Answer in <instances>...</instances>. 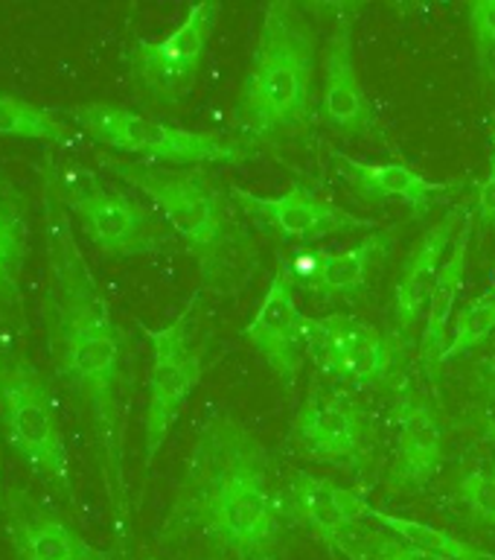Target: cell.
I'll use <instances>...</instances> for the list:
<instances>
[{"instance_id": "cell-16", "label": "cell", "mask_w": 495, "mask_h": 560, "mask_svg": "<svg viewBox=\"0 0 495 560\" xmlns=\"http://www.w3.org/2000/svg\"><path fill=\"white\" fill-rule=\"evenodd\" d=\"M306 322L309 315L297 306V289L292 275L280 260L260 306L243 327L245 341L278 374L280 383L295 385L306 359Z\"/></svg>"}, {"instance_id": "cell-22", "label": "cell", "mask_w": 495, "mask_h": 560, "mask_svg": "<svg viewBox=\"0 0 495 560\" xmlns=\"http://www.w3.org/2000/svg\"><path fill=\"white\" fill-rule=\"evenodd\" d=\"M0 138L30 140L52 149H73L82 140L56 108H44L30 100L0 91Z\"/></svg>"}, {"instance_id": "cell-12", "label": "cell", "mask_w": 495, "mask_h": 560, "mask_svg": "<svg viewBox=\"0 0 495 560\" xmlns=\"http://www.w3.org/2000/svg\"><path fill=\"white\" fill-rule=\"evenodd\" d=\"M335 24L323 47V88L318 120L344 138H385L379 112L370 103L356 68V3H335Z\"/></svg>"}, {"instance_id": "cell-5", "label": "cell", "mask_w": 495, "mask_h": 560, "mask_svg": "<svg viewBox=\"0 0 495 560\" xmlns=\"http://www.w3.org/2000/svg\"><path fill=\"white\" fill-rule=\"evenodd\" d=\"M42 190L59 201L73 228L85 234L96 252L111 260H131L169 248L173 231L155 208L129 190L105 184L91 166L47 149L35 161Z\"/></svg>"}, {"instance_id": "cell-18", "label": "cell", "mask_w": 495, "mask_h": 560, "mask_svg": "<svg viewBox=\"0 0 495 560\" xmlns=\"http://www.w3.org/2000/svg\"><path fill=\"white\" fill-rule=\"evenodd\" d=\"M332 158H335L341 178L353 187L356 196L367 201H402L417 217L428 213L440 199H449L452 192L463 190L467 184V178L435 182L402 161H365L347 152H335Z\"/></svg>"}, {"instance_id": "cell-7", "label": "cell", "mask_w": 495, "mask_h": 560, "mask_svg": "<svg viewBox=\"0 0 495 560\" xmlns=\"http://www.w3.org/2000/svg\"><path fill=\"white\" fill-rule=\"evenodd\" d=\"M73 129L111 155L164 166L245 164L257 155L254 140H236L216 131H192L149 114L111 103H79L56 108Z\"/></svg>"}, {"instance_id": "cell-30", "label": "cell", "mask_w": 495, "mask_h": 560, "mask_svg": "<svg viewBox=\"0 0 495 560\" xmlns=\"http://www.w3.org/2000/svg\"><path fill=\"white\" fill-rule=\"evenodd\" d=\"M475 222L484 228L495 225V131L490 135V158H487V175L479 182L475 190Z\"/></svg>"}, {"instance_id": "cell-21", "label": "cell", "mask_w": 495, "mask_h": 560, "mask_svg": "<svg viewBox=\"0 0 495 560\" xmlns=\"http://www.w3.org/2000/svg\"><path fill=\"white\" fill-rule=\"evenodd\" d=\"M472 231H475V210H470L463 217L461 231L455 236L452 248H449L444 266L437 271L432 295H428L426 322H423V332H420V359L423 362H440V357H444L446 341H449L446 330H449L455 304H458V295L463 289V278H467Z\"/></svg>"}, {"instance_id": "cell-19", "label": "cell", "mask_w": 495, "mask_h": 560, "mask_svg": "<svg viewBox=\"0 0 495 560\" xmlns=\"http://www.w3.org/2000/svg\"><path fill=\"white\" fill-rule=\"evenodd\" d=\"M461 217V208H449V213H444L426 234L420 236L417 245L411 248L405 262H402L400 278L393 287V324H397V332H402L405 339L414 336L417 324L426 318L428 295H432L437 271L444 266L455 236L461 231L458 228Z\"/></svg>"}, {"instance_id": "cell-17", "label": "cell", "mask_w": 495, "mask_h": 560, "mask_svg": "<svg viewBox=\"0 0 495 560\" xmlns=\"http://www.w3.org/2000/svg\"><path fill=\"white\" fill-rule=\"evenodd\" d=\"M391 231H374L341 252L300 248L283 260L295 289L313 298H353L367 287L374 269L391 252Z\"/></svg>"}, {"instance_id": "cell-3", "label": "cell", "mask_w": 495, "mask_h": 560, "mask_svg": "<svg viewBox=\"0 0 495 560\" xmlns=\"http://www.w3.org/2000/svg\"><path fill=\"white\" fill-rule=\"evenodd\" d=\"M96 161L164 219L199 266L201 283L219 295H234L260 266L245 217L236 208L231 187L208 166H164L96 152Z\"/></svg>"}, {"instance_id": "cell-27", "label": "cell", "mask_w": 495, "mask_h": 560, "mask_svg": "<svg viewBox=\"0 0 495 560\" xmlns=\"http://www.w3.org/2000/svg\"><path fill=\"white\" fill-rule=\"evenodd\" d=\"M335 551L344 555L347 560H446L437 558V555H432L426 549H417V546H411V542L400 540V537H393L385 528L382 532H365V528H358Z\"/></svg>"}, {"instance_id": "cell-29", "label": "cell", "mask_w": 495, "mask_h": 560, "mask_svg": "<svg viewBox=\"0 0 495 560\" xmlns=\"http://www.w3.org/2000/svg\"><path fill=\"white\" fill-rule=\"evenodd\" d=\"M467 30L475 44L481 73L495 82V0H475L467 7Z\"/></svg>"}, {"instance_id": "cell-1", "label": "cell", "mask_w": 495, "mask_h": 560, "mask_svg": "<svg viewBox=\"0 0 495 560\" xmlns=\"http://www.w3.org/2000/svg\"><path fill=\"white\" fill-rule=\"evenodd\" d=\"M42 236L47 260L42 298L47 357L52 374L91 432L96 470L111 508L114 528L120 540H129V341L79 245L76 228L47 190H42Z\"/></svg>"}, {"instance_id": "cell-33", "label": "cell", "mask_w": 495, "mask_h": 560, "mask_svg": "<svg viewBox=\"0 0 495 560\" xmlns=\"http://www.w3.org/2000/svg\"><path fill=\"white\" fill-rule=\"evenodd\" d=\"M0 441H3V427H0ZM3 488H7V485H3V479H0V497H3Z\"/></svg>"}, {"instance_id": "cell-14", "label": "cell", "mask_w": 495, "mask_h": 560, "mask_svg": "<svg viewBox=\"0 0 495 560\" xmlns=\"http://www.w3.org/2000/svg\"><path fill=\"white\" fill-rule=\"evenodd\" d=\"M397 450L388 467V488L397 493H417L432 485L446 464V432L440 415L414 383L397 388L393 402Z\"/></svg>"}, {"instance_id": "cell-11", "label": "cell", "mask_w": 495, "mask_h": 560, "mask_svg": "<svg viewBox=\"0 0 495 560\" xmlns=\"http://www.w3.org/2000/svg\"><path fill=\"white\" fill-rule=\"evenodd\" d=\"M236 208L251 222L262 236L283 245H309L341 234H358V231H379L376 219L358 217L353 210L341 208L335 201L309 187L306 182H295L283 196H260L231 184Z\"/></svg>"}, {"instance_id": "cell-8", "label": "cell", "mask_w": 495, "mask_h": 560, "mask_svg": "<svg viewBox=\"0 0 495 560\" xmlns=\"http://www.w3.org/2000/svg\"><path fill=\"white\" fill-rule=\"evenodd\" d=\"M199 313L201 292H192L190 301L173 322H166L164 327L143 324V336L152 348V368H149L146 383L149 397L146 411H143V472L146 476L204 376V339L199 336Z\"/></svg>"}, {"instance_id": "cell-13", "label": "cell", "mask_w": 495, "mask_h": 560, "mask_svg": "<svg viewBox=\"0 0 495 560\" xmlns=\"http://www.w3.org/2000/svg\"><path fill=\"white\" fill-rule=\"evenodd\" d=\"M0 525L15 560H111L24 485L3 488Z\"/></svg>"}, {"instance_id": "cell-28", "label": "cell", "mask_w": 495, "mask_h": 560, "mask_svg": "<svg viewBox=\"0 0 495 560\" xmlns=\"http://www.w3.org/2000/svg\"><path fill=\"white\" fill-rule=\"evenodd\" d=\"M455 499L470 514V520L495 532V458L463 472L455 485Z\"/></svg>"}, {"instance_id": "cell-10", "label": "cell", "mask_w": 495, "mask_h": 560, "mask_svg": "<svg viewBox=\"0 0 495 560\" xmlns=\"http://www.w3.org/2000/svg\"><path fill=\"white\" fill-rule=\"evenodd\" d=\"M216 0L196 3L173 33L164 38H138L126 50V68L138 91L157 105H178L192 94L219 24Z\"/></svg>"}, {"instance_id": "cell-25", "label": "cell", "mask_w": 495, "mask_h": 560, "mask_svg": "<svg viewBox=\"0 0 495 560\" xmlns=\"http://www.w3.org/2000/svg\"><path fill=\"white\" fill-rule=\"evenodd\" d=\"M495 332V289L484 292V295L472 298L470 304H463V310L458 313L452 324V332H449V341H446V350L440 362H455V359L467 357L470 350H475L479 345L490 339Z\"/></svg>"}, {"instance_id": "cell-24", "label": "cell", "mask_w": 495, "mask_h": 560, "mask_svg": "<svg viewBox=\"0 0 495 560\" xmlns=\"http://www.w3.org/2000/svg\"><path fill=\"white\" fill-rule=\"evenodd\" d=\"M370 523L382 525L385 532H391L393 537H400V540L411 542V546H417V549L432 551V555H437V558L495 560L493 551L479 549V546H472V542L461 540V537H455V534L444 532V528H437V525L420 523V520H409V516L388 514V511H379V508H376L374 516H370Z\"/></svg>"}, {"instance_id": "cell-31", "label": "cell", "mask_w": 495, "mask_h": 560, "mask_svg": "<svg viewBox=\"0 0 495 560\" xmlns=\"http://www.w3.org/2000/svg\"><path fill=\"white\" fill-rule=\"evenodd\" d=\"M479 435H481V441H487V444L495 446V411L481 415V418H479Z\"/></svg>"}, {"instance_id": "cell-4", "label": "cell", "mask_w": 495, "mask_h": 560, "mask_svg": "<svg viewBox=\"0 0 495 560\" xmlns=\"http://www.w3.org/2000/svg\"><path fill=\"white\" fill-rule=\"evenodd\" d=\"M318 35L304 9L274 0L262 15L257 47L236 103V122L254 140L300 135L315 117Z\"/></svg>"}, {"instance_id": "cell-20", "label": "cell", "mask_w": 495, "mask_h": 560, "mask_svg": "<svg viewBox=\"0 0 495 560\" xmlns=\"http://www.w3.org/2000/svg\"><path fill=\"white\" fill-rule=\"evenodd\" d=\"M30 205L24 190L0 170V315H17L24 322L21 280L30 257Z\"/></svg>"}, {"instance_id": "cell-15", "label": "cell", "mask_w": 495, "mask_h": 560, "mask_svg": "<svg viewBox=\"0 0 495 560\" xmlns=\"http://www.w3.org/2000/svg\"><path fill=\"white\" fill-rule=\"evenodd\" d=\"M283 508L292 525H300L321 540L327 549H339L362 525L374 516L376 508L362 490L344 488L330 476L297 470L283 485Z\"/></svg>"}, {"instance_id": "cell-9", "label": "cell", "mask_w": 495, "mask_h": 560, "mask_svg": "<svg viewBox=\"0 0 495 560\" xmlns=\"http://www.w3.org/2000/svg\"><path fill=\"white\" fill-rule=\"evenodd\" d=\"M374 420L347 385L315 383L292 420V444L309 462L365 476L374 462Z\"/></svg>"}, {"instance_id": "cell-32", "label": "cell", "mask_w": 495, "mask_h": 560, "mask_svg": "<svg viewBox=\"0 0 495 560\" xmlns=\"http://www.w3.org/2000/svg\"><path fill=\"white\" fill-rule=\"evenodd\" d=\"M481 376H484V383H487L490 394H495V357L484 362V368H481Z\"/></svg>"}, {"instance_id": "cell-26", "label": "cell", "mask_w": 495, "mask_h": 560, "mask_svg": "<svg viewBox=\"0 0 495 560\" xmlns=\"http://www.w3.org/2000/svg\"><path fill=\"white\" fill-rule=\"evenodd\" d=\"M393 368V345L385 339L382 332L370 327L365 339L358 341L356 350L341 368L335 385H374L382 383Z\"/></svg>"}, {"instance_id": "cell-2", "label": "cell", "mask_w": 495, "mask_h": 560, "mask_svg": "<svg viewBox=\"0 0 495 560\" xmlns=\"http://www.w3.org/2000/svg\"><path fill=\"white\" fill-rule=\"evenodd\" d=\"M288 525L266 444L236 415L213 411L184 462L161 540L196 537L222 558L278 560Z\"/></svg>"}, {"instance_id": "cell-23", "label": "cell", "mask_w": 495, "mask_h": 560, "mask_svg": "<svg viewBox=\"0 0 495 560\" xmlns=\"http://www.w3.org/2000/svg\"><path fill=\"white\" fill-rule=\"evenodd\" d=\"M370 327L374 324L362 322V318L350 313H330L309 318L306 322V359L335 383L350 353L356 350L358 341L365 339V332Z\"/></svg>"}, {"instance_id": "cell-6", "label": "cell", "mask_w": 495, "mask_h": 560, "mask_svg": "<svg viewBox=\"0 0 495 560\" xmlns=\"http://www.w3.org/2000/svg\"><path fill=\"white\" fill-rule=\"evenodd\" d=\"M0 427L17 462L64 505L79 508L50 380L12 339H0Z\"/></svg>"}, {"instance_id": "cell-34", "label": "cell", "mask_w": 495, "mask_h": 560, "mask_svg": "<svg viewBox=\"0 0 495 560\" xmlns=\"http://www.w3.org/2000/svg\"><path fill=\"white\" fill-rule=\"evenodd\" d=\"M493 289H495V287H493Z\"/></svg>"}]
</instances>
